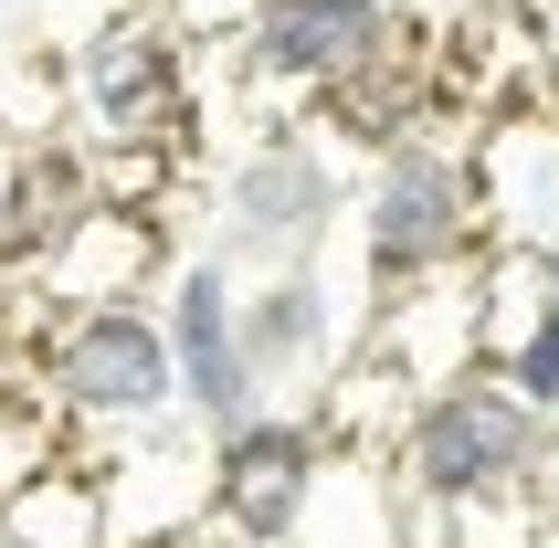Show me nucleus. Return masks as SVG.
Masks as SVG:
<instances>
[{"instance_id": "obj_1", "label": "nucleus", "mask_w": 559, "mask_h": 548, "mask_svg": "<svg viewBox=\"0 0 559 548\" xmlns=\"http://www.w3.org/2000/svg\"><path fill=\"white\" fill-rule=\"evenodd\" d=\"M370 158L348 148L338 127H253L243 148L222 158L212 180V264L222 274H296L317 264V243L348 222V190H359Z\"/></svg>"}, {"instance_id": "obj_2", "label": "nucleus", "mask_w": 559, "mask_h": 548, "mask_svg": "<svg viewBox=\"0 0 559 548\" xmlns=\"http://www.w3.org/2000/svg\"><path fill=\"white\" fill-rule=\"evenodd\" d=\"M549 454H559V422L538 412V401H518L486 359L454 369V380H433V391L412 401L402 443H391L402 496H412V507H433V517L538 496V486H549Z\"/></svg>"}, {"instance_id": "obj_3", "label": "nucleus", "mask_w": 559, "mask_h": 548, "mask_svg": "<svg viewBox=\"0 0 559 548\" xmlns=\"http://www.w3.org/2000/svg\"><path fill=\"white\" fill-rule=\"evenodd\" d=\"M22 391L43 401V412H63V422H106L117 443L180 432V369H169V327H158L148 296L32 317Z\"/></svg>"}, {"instance_id": "obj_4", "label": "nucleus", "mask_w": 559, "mask_h": 548, "mask_svg": "<svg viewBox=\"0 0 559 548\" xmlns=\"http://www.w3.org/2000/svg\"><path fill=\"white\" fill-rule=\"evenodd\" d=\"M348 233H359V274L370 296H423L443 274H465L475 233H486V190L475 158H454L443 138H391L348 190Z\"/></svg>"}, {"instance_id": "obj_5", "label": "nucleus", "mask_w": 559, "mask_h": 548, "mask_svg": "<svg viewBox=\"0 0 559 548\" xmlns=\"http://www.w3.org/2000/svg\"><path fill=\"white\" fill-rule=\"evenodd\" d=\"M74 127L106 158L190 138V43L158 11H106L74 53Z\"/></svg>"}, {"instance_id": "obj_6", "label": "nucleus", "mask_w": 559, "mask_h": 548, "mask_svg": "<svg viewBox=\"0 0 559 548\" xmlns=\"http://www.w3.org/2000/svg\"><path fill=\"white\" fill-rule=\"evenodd\" d=\"M391 63H402V11L391 0H264L243 32V74L275 95H307V106L380 85Z\"/></svg>"}, {"instance_id": "obj_7", "label": "nucleus", "mask_w": 559, "mask_h": 548, "mask_svg": "<svg viewBox=\"0 0 559 548\" xmlns=\"http://www.w3.org/2000/svg\"><path fill=\"white\" fill-rule=\"evenodd\" d=\"M328 486V432L307 412H253L212 443V538L201 548H296Z\"/></svg>"}, {"instance_id": "obj_8", "label": "nucleus", "mask_w": 559, "mask_h": 548, "mask_svg": "<svg viewBox=\"0 0 559 548\" xmlns=\"http://www.w3.org/2000/svg\"><path fill=\"white\" fill-rule=\"evenodd\" d=\"M158 327H169V369H180V422L201 432V443H222V432H243L253 412H264L253 359H243V327H233V274H222L212 253L169 264Z\"/></svg>"}, {"instance_id": "obj_9", "label": "nucleus", "mask_w": 559, "mask_h": 548, "mask_svg": "<svg viewBox=\"0 0 559 548\" xmlns=\"http://www.w3.org/2000/svg\"><path fill=\"white\" fill-rule=\"evenodd\" d=\"M233 327H243V359H253L264 412H307V401L328 391V369L348 359L338 296L317 285V264H296V274H233Z\"/></svg>"}, {"instance_id": "obj_10", "label": "nucleus", "mask_w": 559, "mask_h": 548, "mask_svg": "<svg viewBox=\"0 0 559 548\" xmlns=\"http://www.w3.org/2000/svg\"><path fill=\"white\" fill-rule=\"evenodd\" d=\"M158 264H169V233H158V212H127V201H95L85 222H63L32 253L43 306H127Z\"/></svg>"}, {"instance_id": "obj_11", "label": "nucleus", "mask_w": 559, "mask_h": 548, "mask_svg": "<svg viewBox=\"0 0 559 548\" xmlns=\"http://www.w3.org/2000/svg\"><path fill=\"white\" fill-rule=\"evenodd\" d=\"M0 548H106V486H95V464L53 454L43 475L0 486Z\"/></svg>"}, {"instance_id": "obj_12", "label": "nucleus", "mask_w": 559, "mask_h": 548, "mask_svg": "<svg viewBox=\"0 0 559 548\" xmlns=\"http://www.w3.org/2000/svg\"><path fill=\"white\" fill-rule=\"evenodd\" d=\"M443 548H559V527L538 517V496H507V507H465V517H443Z\"/></svg>"}, {"instance_id": "obj_13", "label": "nucleus", "mask_w": 559, "mask_h": 548, "mask_svg": "<svg viewBox=\"0 0 559 548\" xmlns=\"http://www.w3.org/2000/svg\"><path fill=\"white\" fill-rule=\"evenodd\" d=\"M148 11H158L169 32H180V43H212V32H222V43H243L264 0H148Z\"/></svg>"}]
</instances>
